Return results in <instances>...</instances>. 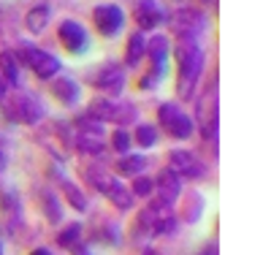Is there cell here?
<instances>
[{
	"label": "cell",
	"instance_id": "cell-1",
	"mask_svg": "<svg viewBox=\"0 0 263 255\" xmlns=\"http://www.w3.org/2000/svg\"><path fill=\"white\" fill-rule=\"evenodd\" d=\"M203 49L198 44H179L177 46V63H179V95H190L198 76L203 71Z\"/></svg>",
	"mask_w": 263,
	"mask_h": 255
},
{
	"label": "cell",
	"instance_id": "cell-2",
	"mask_svg": "<svg viewBox=\"0 0 263 255\" xmlns=\"http://www.w3.org/2000/svg\"><path fill=\"white\" fill-rule=\"evenodd\" d=\"M168 27L182 44H196V38L209 30V16L198 8H179L174 16H168Z\"/></svg>",
	"mask_w": 263,
	"mask_h": 255
},
{
	"label": "cell",
	"instance_id": "cell-3",
	"mask_svg": "<svg viewBox=\"0 0 263 255\" xmlns=\"http://www.w3.org/2000/svg\"><path fill=\"white\" fill-rule=\"evenodd\" d=\"M87 179H90L95 188H98V193H103L117 209H130L133 207V193L125 188L117 176L106 174L103 169H87Z\"/></svg>",
	"mask_w": 263,
	"mask_h": 255
},
{
	"label": "cell",
	"instance_id": "cell-4",
	"mask_svg": "<svg viewBox=\"0 0 263 255\" xmlns=\"http://www.w3.org/2000/svg\"><path fill=\"white\" fill-rule=\"evenodd\" d=\"M90 117L101 122H117V125H130L139 120V112H136L133 103H117L109 98H95L90 106Z\"/></svg>",
	"mask_w": 263,
	"mask_h": 255
},
{
	"label": "cell",
	"instance_id": "cell-5",
	"mask_svg": "<svg viewBox=\"0 0 263 255\" xmlns=\"http://www.w3.org/2000/svg\"><path fill=\"white\" fill-rule=\"evenodd\" d=\"M8 114L19 122H25V125H38L46 117V109L38 98L27 95V93H16L11 101H8Z\"/></svg>",
	"mask_w": 263,
	"mask_h": 255
},
{
	"label": "cell",
	"instance_id": "cell-6",
	"mask_svg": "<svg viewBox=\"0 0 263 255\" xmlns=\"http://www.w3.org/2000/svg\"><path fill=\"white\" fill-rule=\"evenodd\" d=\"M158 117L174 139H190L193 136V120L184 112H179L177 103H163L158 109Z\"/></svg>",
	"mask_w": 263,
	"mask_h": 255
},
{
	"label": "cell",
	"instance_id": "cell-7",
	"mask_svg": "<svg viewBox=\"0 0 263 255\" xmlns=\"http://www.w3.org/2000/svg\"><path fill=\"white\" fill-rule=\"evenodd\" d=\"M25 57L22 63H27L35 71V76H41V79H52V76H57V71H60V60H57L54 54L44 52V49L38 46H22V54Z\"/></svg>",
	"mask_w": 263,
	"mask_h": 255
},
{
	"label": "cell",
	"instance_id": "cell-8",
	"mask_svg": "<svg viewBox=\"0 0 263 255\" xmlns=\"http://www.w3.org/2000/svg\"><path fill=\"white\" fill-rule=\"evenodd\" d=\"M92 19H95V27L101 30V35L106 38H111L117 35L125 27V11L120 6H114V3H101V6H95V11H92Z\"/></svg>",
	"mask_w": 263,
	"mask_h": 255
},
{
	"label": "cell",
	"instance_id": "cell-9",
	"mask_svg": "<svg viewBox=\"0 0 263 255\" xmlns=\"http://www.w3.org/2000/svg\"><path fill=\"white\" fill-rule=\"evenodd\" d=\"M60 41H63V46L71 54H84L87 46H90V35H87V30H84L79 22L68 19V22L60 25Z\"/></svg>",
	"mask_w": 263,
	"mask_h": 255
},
{
	"label": "cell",
	"instance_id": "cell-10",
	"mask_svg": "<svg viewBox=\"0 0 263 255\" xmlns=\"http://www.w3.org/2000/svg\"><path fill=\"white\" fill-rule=\"evenodd\" d=\"M171 171L179 176H187V179H201V176H206V169H203V163L196 160V155L184 152V150H174L171 152Z\"/></svg>",
	"mask_w": 263,
	"mask_h": 255
},
{
	"label": "cell",
	"instance_id": "cell-11",
	"mask_svg": "<svg viewBox=\"0 0 263 255\" xmlns=\"http://www.w3.org/2000/svg\"><path fill=\"white\" fill-rule=\"evenodd\" d=\"M168 19V11L158 3V0H139L136 3V22L141 30H152V27L163 25Z\"/></svg>",
	"mask_w": 263,
	"mask_h": 255
},
{
	"label": "cell",
	"instance_id": "cell-12",
	"mask_svg": "<svg viewBox=\"0 0 263 255\" xmlns=\"http://www.w3.org/2000/svg\"><path fill=\"white\" fill-rule=\"evenodd\" d=\"M155 190H158V198L163 201V204H171L179 198V190H182V179L177 174H174L171 169H163L160 171V176H158V182H155Z\"/></svg>",
	"mask_w": 263,
	"mask_h": 255
},
{
	"label": "cell",
	"instance_id": "cell-13",
	"mask_svg": "<svg viewBox=\"0 0 263 255\" xmlns=\"http://www.w3.org/2000/svg\"><path fill=\"white\" fill-rule=\"evenodd\" d=\"M147 54L152 60V74L165 76V68H168V38L165 35H152L147 44Z\"/></svg>",
	"mask_w": 263,
	"mask_h": 255
},
{
	"label": "cell",
	"instance_id": "cell-14",
	"mask_svg": "<svg viewBox=\"0 0 263 255\" xmlns=\"http://www.w3.org/2000/svg\"><path fill=\"white\" fill-rule=\"evenodd\" d=\"M95 84H98L106 95H120L125 90V71L120 65H106L98 74V82Z\"/></svg>",
	"mask_w": 263,
	"mask_h": 255
},
{
	"label": "cell",
	"instance_id": "cell-15",
	"mask_svg": "<svg viewBox=\"0 0 263 255\" xmlns=\"http://www.w3.org/2000/svg\"><path fill=\"white\" fill-rule=\"evenodd\" d=\"M52 93L60 98V101L65 106H73L76 101H79V82H73L71 76H60V79H54L52 82Z\"/></svg>",
	"mask_w": 263,
	"mask_h": 255
},
{
	"label": "cell",
	"instance_id": "cell-16",
	"mask_svg": "<svg viewBox=\"0 0 263 255\" xmlns=\"http://www.w3.org/2000/svg\"><path fill=\"white\" fill-rule=\"evenodd\" d=\"M19 54L11 52V49H6V52H0V76L8 82V84H16L19 82Z\"/></svg>",
	"mask_w": 263,
	"mask_h": 255
},
{
	"label": "cell",
	"instance_id": "cell-17",
	"mask_svg": "<svg viewBox=\"0 0 263 255\" xmlns=\"http://www.w3.org/2000/svg\"><path fill=\"white\" fill-rule=\"evenodd\" d=\"M144 52H147V41H144V33H133L128 38V52H125V63L128 65H139L141 63V57Z\"/></svg>",
	"mask_w": 263,
	"mask_h": 255
},
{
	"label": "cell",
	"instance_id": "cell-18",
	"mask_svg": "<svg viewBox=\"0 0 263 255\" xmlns=\"http://www.w3.org/2000/svg\"><path fill=\"white\" fill-rule=\"evenodd\" d=\"M49 6H35V8H30L27 11V16H25V22H27V30L30 33H41L46 25H49Z\"/></svg>",
	"mask_w": 263,
	"mask_h": 255
},
{
	"label": "cell",
	"instance_id": "cell-19",
	"mask_svg": "<svg viewBox=\"0 0 263 255\" xmlns=\"http://www.w3.org/2000/svg\"><path fill=\"white\" fill-rule=\"evenodd\" d=\"M117 169H120L122 174H128V176H139L144 169H147V158H144V155H125Z\"/></svg>",
	"mask_w": 263,
	"mask_h": 255
},
{
	"label": "cell",
	"instance_id": "cell-20",
	"mask_svg": "<svg viewBox=\"0 0 263 255\" xmlns=\"http://www.w3.org/2000/svg\"><path fill=\"white\" fill-rule=\"evenodd\" d=\"M203 212V198L198 193H187V204H184V220L187 223H198Z\"/></svg>",
	"mask_w": 263,
	"mask_h": 255
},
{
	"label": "cell",
	"instance_id": "cell-21",
	"mask_svg": "<svg viewBox=\"0 0 263 255\" xmlns=\"http://www.w3.org/2000/svg\"><path fill=\"white\" fill-rule=\"evenodd\" d=\"M76 131L82 136H98V139H103V122L90 117V114L82 117V120H76Z\"/></svg>",
	"mask_w": 263,
	"mask_h": 255
},
{
	"label": "cell",
	"instance_id": "cell-22",
	"mask_svg": "<svg viewBox=\"0 0 263 255\" xmlns=\"http://www.w3.org/2000/svg\"><path fill=\"white\" fill-rule=\"evenodd\" d=\"M63 193H65V198H68V204H71L73 209H79V212L87 209V195L76 188L73 182H65V185H63Z\"/></svg>",
	"mask_w": 263,
	"mask_h": 255
},
{
	"label": "cell",
	"instance_id": "cell-23",
	"mask_svg": "<svg viewBox=\"0 0 263 255\" xmlns=\"http://www.w3.org/2000/svg\"><path fill=\"white\" fill-rule=\"evenodd\" d=\"M76 147H79V152H84V155H101L103 152V139H98V136H82L79 133Z\"/></svg>",
	"mask_w": 263,
	"mask_h": 255
},
{
	"label": "cell",
	"instance_id": "cell-24",
	"mask_svg": "<svg viewBox=\"0 0 263 255\" xmlns=\"http://www.w3.org/2000/svg\"><path fill=\"white\" fill-rule=\"evenodd\" d=\"M79 239H82V225H79V223H71V225H68V228L60 233V236H57V244H60V247H76V244H79Z\"/></svg>",
	"mask_w": 263,
	"mask_h": 255
},
{
	"label": "cell",
	"instance_id": "cell-25",
	"mask_svg": "<svg viewBox=\"0 0 263 255\" xmlns=\"http://www.w3.org/2000/svg\"><path fill=\"white\" fill-rule=\"evenodd\" d=\"M136 141H139V147H144V150L158 144V131H155V125H147V122H144V125L136 128Z\"/></svg>",
	"mask_w": 263,
	"mask_h": 255
},
{
	"label": "cell",
	"instance_id": "cell-26",
	"mask_svg": "<svg viewBox=\"0 0 263 255\" xmlns=\"http://www.w3.org/2000/svg\"><path fill=\"white\" fill-rule=\"evenodd\" d=\"M111 144H114V150L120 152V155H125L130 150V133L125 131V128H120V131H114V136H111Z\"/></svg>",
	"mask_w": 263,
	"mask_h": 255
},
{
	"label": "cell",
	"instance_id": "cell-27",
	"mask_svg": "<svg viewBox=\"0 0 263 255\" xmlns=\"http://www.w3.org/2000/svg\"><path fill=\"white\" fill-rule=\"evenodd\" d=\"M152 190H155V182L149 179V176H136V182H133V195H152Z\"/></svg>",
	"mask_w": 263,
	"mask_h": 255
},
{
	"label": "cell",
	"instance_id": "cell-28",
	"mask_svg": "<svg viewBox=\"0 0 263 255\" xmlns=\"http://www.w3.org/2000/svg\"><path fill=\"white\" fill-rule=\"evenodd\" d=\"M44 207H46V217H49L52 223H57V220L63 217V212H60V204H57V198H54L52 193H46V195H44Z\"/></svg>",
	"mask_w": 263,
	"mask_h": 255
},
{
	"label": "cell",
	"instance_id": "cell-29",
	"mask_svg": "<svg viewBox=\"0 0 263 255\" xmlns=\"http://www.w3.org/2000/svg\"><path fill=\"white\" fill-rule=\"evenodd\" d=\"M174 228H177V220H174V214H168V217H163V220H158L155 223V233L158 236H168V233H174Z\"/></svg>",
	"mask_w": 263,
	"mask_h": 255
},
{
	"label": "cell",
	"instance_id": "cell-30",
	"mask_svg": "<svg viewBox=\"0 0 263 255\" xmlns=\"http://www.w3.org/2000/svg\"><path fill=\"white\" fill-rule=\"evenodd\" d=\"M158 79H160V76L149 71L147 76H141V82H139V87H141V90H155V87H158V84H160Z\"/></svg>",
	"mask_w": 263,
	"mask_h": 255
},
{
	"label": "cell",
	"instance_id": "cell-31",
	"mask_svg": "<svg viewBox=\"0 0 263 255\" xmlns=\"http://www.w3.org/2000/svg\"><path fill=\"white\" fill-rule=\"evenodd\" d=\"M6 93H8V82L0 76V98H6Z\"/></svg>",
	"mask_w": 263,
	"mask_h": 255
},
{
	"label": "cell",
	"instance_id": "cell-32",
	"mask_svg": "<svg viewBox=\"0 0 263 255\" xmlns=\"http://www.w3.org/2000/svg\"><path fill=\"white\" fill-rule=\"evenodd\" d=\"M73 252H76V255H92V252L87 250V247H82V244H76V247H73Z\"/></svg>",
	"mask_w": 263,
	"mask_h": 255
},
{
	"label": "cell",
	"instance_id": "cell-33",
	"mask_svg": "<svg viewBox=\"0 0 263 255\" xmlns=\"http://www.w3.org/2000/svg\"><path fill=\"white\" fill-rule=\"evenodd\" d=\"M30 255H52V252H49V250H46V247H38V250H33Z\"/></svg>",
	"mask_w": 263,
	"mask_h": 255
},
{
	"label": "cell",
	"instance_id": "cell-34",
	"mask_svg": "<svg viewBox=\"0 0 263 255\" xmlns=\"http://www.w3.org/2000/svg\"><path fill=\"white\" fill-rule=\"evenodd\" d=\"M6 163H8V160H6V152H3V150H0V171H3V169H6Z\"/></svg>",
	"mask_w": 263,
	"mask_h": 255
},
{
	"label": "cell",
	"instance_id": "cell-35",
	"mask_svg": "<svg viewBox=\"0 0 263 255\" xmlns=\"http://www.w3.org/2000/svg\"><path fill=\"white\" fill-rule=\"evenodd\" d=\"M203 255H217V250H214V247H209L206 252H203Z\"/></svg>",
	"mask_w": 263,
	"mask_h": 255
},
{
	"label": "cell",
	"instance_id": "cell-36",
	"mask_svg": "<svg viewBox=\"0 0 263 255\" xmlns=\"http://www.w3.org/2000/svg\"><path fill=\"white\" fill-rule=\"evenodd\" d=\"M144 255H158V252H152V250H147V252H144Z\"/></svg>",
	"mask_w": 263,
	"mask_h": 255
},
{
	"label": "cell",
	"instance_id": "cell-37",
	"mask_svg": "<svg viewBox=\"0 0 263 255\" xmlns=\"http://www.w3.org/2000/svg\"><path fill=\"white\" fill-rule=\"evenodd\" d=\"M0 255H3V242H0Z\"/></svg>",
	"mask_w": 263,
	"mask_h": 255
}]
</instances>
